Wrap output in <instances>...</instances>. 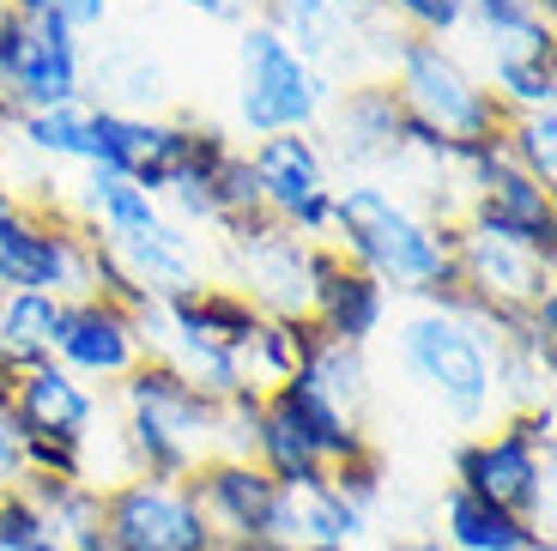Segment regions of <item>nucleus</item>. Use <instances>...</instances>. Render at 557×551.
<instances>
[{"label":"nucleus","mask_w":557,"mask_h":551,"mask_svg":"<svg viewBox=\"0 0 557 551\" xmlns=\"http://www.w3.org/2000/svg\"><path fill=\"white\" fill-rule=\"evenodd\" d=\"M309 279H315V297H309V321H315L327 340L339 345H370L388 321V291L376 279L351 267L334 243H309Z\"/></svg>","instance_id":"obj_16"},{"label":"nucleus","mask_w":557,"mask_h":551,"mask_svg":"<svg viewBox=\"0 0 557 551\" xmlns=\"http://www.w3.org/2000/svg\"><path fill=\"white\" fill-rule=\"evenodd\" d=\"M13 139L42 164H91V103H55V110H18Z\"/></svg>","instance_id":"obj_30"},{"label":"nucleus","mask_w":557,"mask_h":551,"mask_svg":"<svg viewBox=\"0 0 557 551\" xmlns=\"http://www.w3.org/2000/svg\"><path fill=\"white\" fill-rule=\"evenodd\" d=\"M261 418H267V394L261 388H237L231 400H219V455H255V437H261Z\"/></svg>","instance_id":"obj_36"},{"label":"nucleus","mask_w":557,"mask_h":551,"mask_svg":"<svg viewBox=\"0 0 557 551\" xmlns=\"http://www.w3.org/2000/svg\"><path fill=\"white\" fill-rule=\"evenodd\" d=\"M7 103L13 110H55V103H79L85 97V42L67 30L55 13L25 19V42L7 73Z\"/></svg>","instance_id":"obj_15"},{"label":"nucleus","mask_w":557,"mask_h":551,"mask_svg":"<svg viewBox=\"0 0 557 551\" xmlns=\"http://www.w3.org/2000/svg\"><path fill=\"white\" fill-rule=\"evenodd\" d=\"M503 152L521 176H533L540 188L557 194V110L503 115Z\"/></svg>","instance_id":"obj_35"},{"label":"nucleus","mask_w":557,"mask_h":551,"mask_svg":"<svg viewBox=\"0 0 557 551\" xmlns=\"http://www.w3.org/2000/svg\"><path fill=\"white\" fill-rule=\"evenodd\" d=\"M255 467L267 473V479L278 485V491H297V485H321L327 479V467H321V455L315 449H309L304 437H297V430H285L278 425L273 413L261 418V437H255Z\"/></svg>","instance_id":"obj_34"},{"label":"nucleus","mask_w":557,"mask_h":551,"mask_svg":"<svg viewBox=\"0 0 557 551\" xmlns=\"http://www.w3.org/2000/svg\"><path fill=\"white\" fill-rule=\"evenodd\" d=\"M49 13H55L67 30L85 37V30H98L103 19H110V0H49Z\"/></svg>","instance_id":"obj_39"},{"label":"nucleus","mask_w":557,"mask_h":551,"mask_svg":"<svg viewBox=\"0 0 557 551\" xmlns=\"http://www.w3.org/2000/svg\"><path fill=\"white\" fill-rule=\"evenodd\" d=\"M436 522H443L436 539H443L448 551H528V546H540V539H552V534H540V527L516 522L509 510H497V503H485V497L460 491V485L443 491Z\"/></svg>","instance_id":"obj_26"},{"label":"nucleus","mask_w":557,"mask_h":551,"mask_svg":"<svg viewBox=\"0 0 557 551\" xmlns=\"http://www.w3.org/2000/svg\"><path fill=\"white\" fill-rule=\"evenodd\" d=\"M67 304L42 297V291H7L0 297V364L7 370H30V364L55 358V333Z\"/></svg>","instance_id":"obj_28"},{"label":"nucleus","mask_w":557,"mask_h":551,"mask_svg":"<svg viewBox=\"0 0 557 551\" xmlns=\"http://www.w3.org/2000/svg\"><path fill=\"white\" fill-rule=\"evenodd\" d=\"M297 376H304L309 388H321V394L334 400L339 413H351V418H358V413H363V400H370V358H363L358 345L321 340Z\"/></svg>","instance_id":"obj_31"},{"label":"nucleus","mask_w":557,"mask_h":551,"mask_svg":"<svg viewBox=\"0 0 557 551\" xmlns=\"http://www.w3.org/2000/svg\"><path fill=\"white\" fill-rule=\"evenodd\" d=\"M400 97H394L388 79H351L327 97L321 110V158L327 170H351V182H376V170H394L400 164Z\"/></svg>","instance_id":"obj_10"},{"label":"nucleus","mask_w":557,"mask_h":551,"mask_svg":"<svg viewBox=\"0 0 557 551\" xmlns=\"http://www.w3.org/2000/svg\"><path fill=\"white\" fill-rule=\"evenodd\" d=\"M528 551H552V539H540V546H528Z\"/></svg>","instance_id":"obj_46"},{"label":"nucleus","mask_w":557,"mask_h":551,"mask_svg":"<svg viewBox=\"0 0 557 551\" xmlns=\"http://www.w3.org/2000/svg\"><path fill=\"white\" fill-rule=\"evenodd\" d=\"M0 291H42L55 304L91 297V231L67 212L25 207L0 236Z\"/></svg>","instance_id":"obj_8"},{"label":"nucleus","mask_w":557,"mask_h":551,"mask_svg":"<svg viewBox=\"0 0 557 551\" xmlns=\"http://www.w3.org/2000/svg\"><path fill=\"white\" fill-rule=\"evenodd\" d=\"M370 527V515L351 510L334 485H297V491H278V510H273V534L267 546L273 551H304V546H334L351 551V539Z\"/></svg>","instance_id":"obj_21"},{"label":"nucleus","mask_w":557,"mask_h":551,"mask_svg":"<svg viewBox=\"0 0 557 551\" xmlns=\"http://www.w3.org/2000/svg\"><path fill=\"white\" fill-rule=\"evenodd\" d=\"M18 42H25V19L0 0V91H7V73H13V61H18Z\"/></svg>","instance_id":"obj_41"},{"label":"nucleus","mask_w":557,"mask_h":551,"mask_svg":"<svg viewBox=\"0 0 557 551\" xmlns=\"http://www.w3.org/2000/svg\"><path fill=\"white\" fill-rule=\"evenodd\" d=\"M103 551H219L182 479L127 473L103 491Z\"/></svg>","instance_id":"obj_7"},{"label":"nucleus","mask_w":557,"mask_h":551,"mask_svg":"<svg viewBox=\"0 0 557 551\" xmlns=\"http://www.w3.org/2000/svg\"><path fill=\"white\" fill-rule=\"evenodd\" d=\"M460 231L533 248V255L552 267V255H557V194L540 188L533 176H521L516 164H503L479 194H467V207H460Z\"/></svg>","instance_id":"obj_13"},{"label":"nucleus","mask_w":557,"mask_h":551,"mask_svg":"<svg viewBox=\"0 0 557 551\" xmlns=\"http://www.w3.org/2000/svg\"><path fill=\"white\" fill-rule=\"evenodd\" d=\"M455 273H460V291L491 316V333H497V340H503V328H509L516 316H528L540 297H552V267H545L533 248L497 243V236L460 231Z\"/></svg>","instance_id":"obj_11"},{"label":"nucleus","mask_w":557,"mask_h":551,"mask_svg":"<svg viewBox=\"0 0 557 551\" xmlns=\"http://www.w3.org/2000/svg\"><path fill=\"white\" fill-rule=\"evenodd\" d=\"M182 7H195L200 19H219V25H249V0H182Z\"/></svg>","instance_id":"obj_42"},{"label":"nucleus","mask_w":557,"mask_h":551,"mask_svg":"<svg viewBox=\"0 0 557 551\" xmlns=\"http://www.w3.org/2000/svg\"><path fill=\"white\" fill-rule=\"evenodd\" d=\"M146 358L139 352V333H134V316L103 297H73L67 316H61V333H55V364L67 376H79L85 388L103 382L115 388L134 364Z\"/></svg>","instance_id":"obj_17"},{"label":"nucleus","mask_w":557,"mask_h":551,"mask_svg":"<svg viewBox=\"0 0 557 551\" xmlns=\"http://www.w3.org/2000/svg\"><path fill=\"white\" fill-rule=\"evenodd\" d=\"M267 413H273L285 430H297V437H304L309 449L321 455V467H339V461L363 455V449H376V442L363 437V418L339 413L334 400L321 394V388H309L304 376L267 388Z\"/></svg>","instance_id":"obj_20"},{"label":"nucleus","mask_w":557,"mask_h":551,"mask_svg":"<svg viewBox=\"0 0 557 551\" xmlns=\"http://www.w3.org/2000/svg\"><path fill=\"white\" fill-rule=\"evenodd\" d=\"M327 243L351 267H363L388 297L412 291L418 304H436V297H448L460 285L455 273L460 224L424 219L388 182H346V188H334V231H327Z\"/></svg>","instance_id":"obj_1"},{"label":"nucleus","mask_w":557,"mask_h":551,"mask_svg":"<svg viewBox=\"0 0 557 551\" xmlns=\"http://www.w3.org/2000/svg\"><path fill=\"white\" fill-rule=\"evenodd\" d=\"M115 394H122V449L134 473L188 479L200 461L219 455V400L182 382L164 358H139L115 382Z\"/></svg>","instance_id":"obj_2"},{"label":"nucleus","mask_w":557,"mask_h":551,"mask_svg":"<svg viewBox=\"0 0 557 551\" xmlns=\"http://www.w3.org/2000/svg\"><path fill=\"white\" fill-rule=\"evenodd\" d=\"M321 340H327V333H321L309 316H267L261 333L249 340V352H243V382L261 388V394L278 388V382H292Z\"/></svg>","instance_id":"obj_29"},{"label":"nucleus","mask_w":557,"mask_h":551,"mask_svg":"<svg viewBox=\"0 0 557 551\" xmlns=\"http://www.w3.org/2000/svg\"><path fill=\"white\" fill-rule=\"evenodd\" d=\"M158 115H115L91 103V164L85 170H110V176H134L139 158L152 152Z\"/></svg>","instance_id":"obj_32"},{"label":"nucleus","mask_w":557,"mask_h":551,"mask_svg":"<svg viewBox=\"0 0 557 551\" xmlns=\"http://www.w3.org/2000/svg\"><path fill=\"white\" fill-rule=\"evenodd\" d=\"M382 19L400 25V37H436L448 42L460 30V0H376Z\"/></svg>","instance_id":"obj_37"},{"label":"nucleus","mask_w":557,"mask_h":551,"mask_svg":"<svg viewBox=\"0 0 557 551\" xmlns=\"http://www.w3.org/2000/svg\"><path fill=\"white\" fill-rule=\"evenodd\" d=\"M455 485L485 497L497 510H509L516 522L552 534V455H540L521 437L516 418H503L497 430H479L455 449Z\"/></svg>","instance_id":"obj_6"},{"label":"nucleus","mask_w":557,"mask_h":551,"mask_svg":"<svg viewBox=\"0 0 557 551\" xmlns=\"http://www.w3.org/2000/svg\"><path fill=\"white\" fill-rule=\"evenodd\" d=\"M224 267H231V285L261 316H309V297H315L309 243L297 231H285L278 219L255 212V219L224 224Z\"/></svg>","instance_id":"obj_9"},{"label":"nucleus","mask_w":557,"mask_h":551,"mask_svg":"<svg viewBox=\"0 0 557 551\" xmlns=\"http://www.w3.org/2000/svg\"><path fill=\"white\" fill-rule=\"evenodd\" d=\"M85 103H98V110H115V115H158L164 110V68H158L146 49H134V42H115V49H103L98 61H85Z\"/></svg>","instance_id":"obj_24"},{"label":"nucleus","mask_w":557,"mask_h":551,"mask_svg":"<svg viewBox=\"0 0 557 551\" xmlns=\"http://www.w3.org/2000/svg\"><path fill=\"white\" fill-rule=\"evenodd\" d=\"M394 345L412 382H424V394L455 425H485L497 413V333H485L455 309L418 304L412 316H400Z\"/></svg>","instance_id":"obj_3"},{"label":"nucleus","mask_w":557,"mask_h":551,"mask_svg":"<svg viewBox=\"0 0 557 551\" xmlns=\"http://www.w3.org/2000/svg\"><path fill=\"white\" fill-rule=\"evenodd\" d=\"M0 551H61L55 539H25V546H18V539H0Z\"/></svg>","instance_id":"obj_44"},{"label":"nucleus","mask_w":557,"mask_h":551,"mask_svg":"<svg viewBox=\"0 0 557 551\" xmlns=\"http://www.w3.org/2000/svg\"><path fill=\"white\" fill-rule=\"evenodd\" d=\"M115 261L134 273V285H146L152 297H176V291L200 285V248L188 236V224L164 219L152 231H134V236H115Z\"/></svg>","instance_id":"obj_22"},{"label":"nucleus","mask_w":557,"mask_h":551,"mask_svg":"<svg viewBox=\"0 0 557 551\" xmlns=\"http://www.w3.org/2000/svg\"><path fill=\"white\" fill-rule=\"evenodd\" d=\"M460 25H473L491 42V56L557 61V30L533 0H460Z\"/></svg>","instance_id":"obj_27"},{"label":"nucleus","mask_w":557,"mask_h":551,"mask_svg":"<svg viewBox=\"0 0 557 551\" xmlns=\"http://www.w3.org/2000/svg\"><path fill=\"white\" fill-rule=\"evenodd\" d=\"M188 497L200 503L212 539L219 546H267L273 534V510H278V485L267 479L255 461H237V455H212L188 473Z\"/></svg>","instance_id":"obj_12"},{"label":"nucleus","mask_w":557,"mask_h":551,"mask_svg":"<svg viewBox=\"0 0 557 551\" xmlns=\"http://www.w3.org/2000/svg\"><path fill=\"white\" fill-rule=\"evenodd\" d=\"M7 418H13L18 442H67V449H85L91 430H98V394L79 376L61 370L55 358H42L13 376Z\"/></svg>","instance_id":"obj_14"},{"label":"nucleus","mask_w":557,"mask_h":551,"mask_svg":"<svg viewBox=\"0 0 557 551\" xmlns=\"http://www.w3.org/2000/svg\"><path fill=\"white\" fill-rule=\"evenodd\" d=\"M382 479H388V473H382V455L376 449H363V455H351V461H339V467H327V485H334L339 497H346L351 510H376L382 503Z\"/></svg>","instance_id":"obj_38"},{"label":"nucleus","mask_w":557,"mask_h":551,"mask_svg":"<svg viewBox=\"0 0 557 551\" xmlns=\"http://www.w3.org/2000/svg\"><path fill=\"white\" fill-rule=\"evenodd\" d=\"M491 97L503 115H533L557 110V61H528V56H491Z\"/></svg>","instance_id":"obj_33"},{"label":"nucleus","mask_w":557,"mask_h":551,"mask_svg":"<svg viewBox=\"0 0 557 551\" xmlns=\"http://www.w3.org/2000/svg\"><path fill=\"white\" fill-rule=\"evenodd\" d=\"M304 551H334V546H304Z\"/></svg>","instance_id":"obj_47"},{"label":"nucleus","mask_w":557,"mask_h":551,"mask_svg":"<svg viewBox=\"0 0 557 551\" xmlns=\"http://www.w3.org/2000/svg\"><path fill=\"white\" fill-rule=\"evenodd\" d=\"M388 85L400 97V110L431 122L443 139H479L503 127V103L485 91L467 61L436 37H400L388 56Z\"/></svg>","instance_id":"obj_5"},{"label":"nucleus","mask_w":557,"mask_h":551,"mask_svg":"<svg viewBox=\"0 0 557 551\" xmlns=\"http://www.w3.org/2000/svg\"><path fill=\"white\" fill-rule=\"evenodd\" d=\"M18 479H25V442H18L13 418H7V406H0V491L18 485Z\"/></svg>","instance_id":"obj_40"},{"label":"nucleus","mask_w":557,"mask_h":551,"mask_svg":"<svg viewBox=\"0 0 557 551\" xmlns=\"http://www.w3.org/2000/svg\"><path fill=\"white\" fill-rule=\"evenodd\" d=\"M261 19L278 30V37H285V49H292V56H304L309 68L327 73V79L363 56V30L339 13L334 0H267Z\"/></svg>","instance_id":"obj_19"},{"label":"nucleus","mask_w":557,"mask_h":551,"mask_svg":"<svg viewBox=\"0 0 557 551\" xmlns=\"http://www.w3.org/2000/svg\"><path fill=\"white\" fill-rule=\"evenodd\" d=\"M334 91L339 85L327 73H315L304 56H292L267 19L237 25V115L249 127V139L309 134Z\"/></svg>","instance_id":"obj_4"},{"label":"nucleus","mask_w":557,"mask_h":551,"mask_svg":"<svg viewBox=\"0 0 557 551\" xmlns=\"http://www.w3.org/2000/svg\"><path fill=\"white\" fill-rule=\"evenodd\" d=\"M0 297H7V291H0Z\"/></svg>","instance_id":"obj_48"},{"label":"nucleus","mask_w":557,"mask_h":551,"mask_svg":"<svg viewBox=\"0 0 557 551\" xmlns=\"http://www.w3.org/2000/svg\"><path fill=\"white\" fill-rule=\"evenodd\" d=\"M164 316H170V328H188V333H207V340H219L224 352H249V340L261 333V309L243 297L237 285H188V291H176V297H164Z\"/></svg>","instance_id":"obj_25"},{"label":"nucleus","mask_w":557,"mask_h":551,"mask_svg":"<svg viewBox=\"0 0 557 551\" xmlns=\"http://www.w3.org/2000/svg\"><path fill=\"white\" fill-rule=\"evenodd\" d=\"M533 7H540V13H545V19H552V7H557V0H533Z\"/></svg>","instance_id":"obj_45"},{"label":"nucleus","mask_w":557,"mask_h":551,"mask_svg":"<svg viewBox=\"0 0 557 551\" xmlns=\"http://www.w3.org/2000/svg\"><path fill=\"white\" fill-rule=\"evenodd\" d=\"M388 551H448V546H443L436 534H406V539H394Z\"/></svg>","instance_id":"obj_43"},{"label":"nucleus","mask_w":557,"mask_h":551,"mask_svg":"<svg viewBox=\"0 0 557 551\" xmlns=\"http://www.w3.org/2000/svg\"><path fill=\"white\" fill-rule=\"evenodd\" d=\"M249 170L255 182H261V207L267 219H292L304 200H315V194L334 188V170H327V158H321V139L315 134H267L249 146Z\"/></svg>","instance_id":"obj_18"},{"label":"nucleus","mask_w":557,"mask_h":551,"mask_svg":"<svg viewBox=\"0 0 557 551\" xmlns=\"http://www.w3.org/2000/svg\"><path fill=\"white\" fill-rule=\"evenodd\" d=\"M18 491L30 497V510L42 515L49 539L61 551H103V491L91 479H49V473H25Z\"/></svg>","instance_id":"obj_23"}]
</instances>
